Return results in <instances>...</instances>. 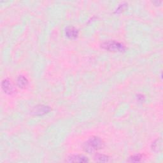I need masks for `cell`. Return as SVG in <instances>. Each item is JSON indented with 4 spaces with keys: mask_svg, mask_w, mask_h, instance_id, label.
Masks as SVG:
<instances>
[{
    "mask_svg": "<svg viewBox=\"0 0 163 163\" xmlns=\"http://www.w3.org/2000/svg\"><path fill=\"white\" fill-rule=\"evenodd\" d=\"M103 141L99 137H92L83 145L84 150L87 153H92L102 148Z\"/></svg>",
    "mask_w": 163,
    "mask_h": 163,
    "instance_id": "1",
    "label": "cell"
},
{
    "mask_svg": "<svg viewBox=\"0 0 163 163\" xmlns=\"http://www.w3.org/2000/svg\"><path fill=\"white\" fill-rule=\"evenodd\" d=\"M101 47L104 49L110 52H124L125 51V46L118 42L110 40L103 42L101 44Z\"/></svg>",
    "mask_w": 163,
    "mask_h": 163,
    "instance_id": "2",
    "label": "cell"
},
{
    "mask_svg": "<svg viewBox=\"0 0 163 163\" xmlns=\"http://www.w3.org/2000/svg\"><path fill=\"white\" fill-rule=\"evenodd\" d=\"M67 162H88L87 157L82 155H72L70 156Z\"/></svg>",
    "mask_w": 163,
    "mask_h": 163,
    "instance_id": "3",
    "label": "cell"
},
{
    "mask_svg": "<svg viewBox=\"0 0 163 163\" xmlns=\"http://www.w3.org/2000/svg\"><path fill=\"white\" fill-rule=\"evenodd\" d=\"M65 33L67 37L73 39L76 38L78 35V31L76 28L73 27H68L66 29L65 31Z\"/></svg>",
    "mask_w": 163,
    "mask_h": 163,
    "instance_id": "4",
    "label": "cell"
},
{
    "mask_svg": "<svg viewBox=\"0 0 163 163\" xmlns=\"http://www.w3.org/2000/svg\"><path fill=\"white\" fill-rule=\"evenodd\" d=\"M2 88L4 90V91L7 94H11L13 92V87L12 86V84L10 83V82L7 79H5L3 81Z\"/></svg>",
    "mask_w": 163,
    "mask_h": 163,
    "instance_id": "5",
    "label": "cell"
},
{
    "mask_svg": "<svg viewBox=\"0 0 163 163\" xmlns=\"http://www.w3.org/2000/svg\"><path fill=\"white\" fill-rule=\"evenodd\" d=\"M49 108L48 106L41 105L39 107L37 106L34 110V113L36 115H42V114H45V113L49 111Z\"/></svg>",
    "mask_w": 163,
    "mask_h": 163,
    "instance_id": "6",
    "label": "cell"
},
{
    "mask_svg": "<svg viewBox=\"0 0 163 163\" xmlns=\"http://www.w3.org/2000/svg\"><path fill=\"white\" fill-rule=\"evenodd\" d=\"M28 84L27 80L24 76H19L17 79V85L19 87L24 88L27 86Z\"/></svg>",
    "mask_w": 163,
    "mask_h": 163,
    "instance_id": "7",
    "label": "cell"
},
{
    "mask_svg": "<svg viewBox=\"0 0 163 163\" xmlns=\"http://www.w3.org/2000/svg\"><path fill=\"white\" fill-rule=\"evenodd\" d=\"M94 159L97 162H106L108 161V157L103 154H97L95 156Z\"/></svg>",
    "mask_w": 163,
    "mask_h": 163,
    "instance_id": "8",
    "label": "cell"
},
{
    "mask_svg": "<svg viewBox=\"0 0 163 163\" xmlns=\"http://www.w3.org/2000/svg\"><path fill=\"white\" fill-rule=\"evenodd\" d=\"M141 159V156L140 154L138 155H135L132 157H131L129 158V162H140Z\"/></svg>",
    "mask_w": 163,
    "mask_h": 163,
    "instance_id": "9",
    "label": "cell"
}]
</instances>
